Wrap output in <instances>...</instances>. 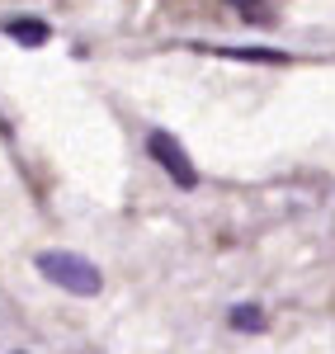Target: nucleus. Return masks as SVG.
Instances as JSON below:
<instances>
[{
    "instance_id": "nucleus-5",
    "label": "nucleus",
    "mask_w": 335,
    "mask_h": 354,
    "mask_svg": "<svg viewBox=\"0 0 335 354\" xmlns=\"http://www.w3.org/2000/svg\"><path fill=\"white\" fill-rule=\"evenodd\" d=\"M227 322H231V330H265V312H260V307H246V302H241V307H231V312H227Z\"/></svg>"
},
{
    "instance_id": "nucleus-6",
    "label": "nucleus",
    "mask_w": 335,
    "mask_h": 354,
    "mask_svg": "<svg viewBox=\"0 0 335 354\" xmlns=\"http://www.w3.org/2000/svg\"><path fill=\"white\" fill-rule=\"evenodd\" d=\"M231 5H255V0H231Z\"/></svg>"
},
{
    "instance_id": "nucleus-2",
    "label": "nucleus",
    "mask_w": 335,
    "mask_h": 354,
    "mask_svg": "<svg viewBox=\"0 0 335 354\" xmlns=\"http://www.w3.org/2000/svg\"><path fill=\"white\" fill-rule=\"evenodd\" d=\"M146 151H151V161L161 165L180 189H194L198 185V170H194V161H189V151H184L170 133H151L146 137Z\"/></svg>"
},
{
    "instance_id": "nucleus-1",
    "label": "nucleus",
    "mask_w": 335,
    "mask_h": 354,
    "mask_svg": "<svg viewBox=\"0 0 335 354\" xmlns=\"http://www.w3.org/2000/svg\"><path fill=\"white\" fill-rule=\"evenodd\" d=\"M33 265H38L43 279H52L57 288H66V293H76V298H95V293L104 288V274L95 270L85 255H76V250H43Z\"/></svg>"
},
{
    "instance_id": "nucleus-3",
    "label": "nucleus",
    "mask_w": 335,
    "mask_h": 354,
    "mask_svg": "<svg viewBox=\"0 0 335 354\" xmlns=\"http://www.w3.org/2000/svg\"><path fill=\"white\" fill-rule=\"evenodd\" d=\"M5 33H10V38H15V43H24V48H43V43H48V24H43V19H10V24H5Z\"/></svg>"
},
{
    "instance_id": "nucleus-4",
    "label": "nucleus",
    "mask_w": 335,
    "mask_h": 354,
    "mask_svg": "<svg viewBox=\"0 0 335 354\" xmlns=\"http://www.w3.org/2000/svg\"><path fill=\"white\" fill-rule=\"evenodd\" d=\"M208 53L231 57V62H269V66H283L288 62V53H279V48H208Z\"/></svg>"
}]
</instances>
